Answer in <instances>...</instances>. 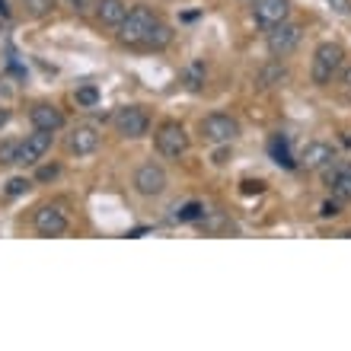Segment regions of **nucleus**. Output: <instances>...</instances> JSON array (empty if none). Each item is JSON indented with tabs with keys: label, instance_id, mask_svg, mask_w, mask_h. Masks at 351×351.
Here are the masks:
<instances>
[{
	"label": "nucleus",
	"instance_id": "obj_16",
	"mask_svg": "<svg viewBox=\"0 0 351 351\" xmlns=\"http://www.w3.org/2000/svg\"><path fill=\"white\" fill-rule=\"evenodd\" d=\"M204 80H208V67H204V61H192V64H185V71H182V86L185 90L202 93Z\"/></svg>",
	"mask_w": 351,
	"mask_h": 351
},
{
	"label": "nucleus",
	"instance_id": "obj_32",
	"mask_svg": "<svg viewBox=\"0 0 351 351\" xmlns=\"http://www.w3.org/2000/svg\"><path fill=\"white\" fill-rule=\"evenodd\" d=\"M342 144H345V147H351V131H345V138H342Z\"/></svg>",
	"mask_w": 351,
	"mask_h": 351
},
{
	"label": "nucleus",
	"instance_id": "obj_13",
	"mask_svg": "<svg viewBox=\"0 0 351 351\" xmlns=\"http://www.w3.org/2000/svg\"><path fill=\"white\" fill-rule=\"evenodd\" d=\"M29 121H32V128L51 131V134L64 128V115H61V109L51 106V102H36V106L29 109Z\"/></svg>",
	"mask_w": 351,
	"mask_h": 351
},
{
	"label": "nucleus",
	"instance_id": "obj_14",
	"mask_svg": "<svg viewBox=\"0 0 351 351\" xmlns=\"http://www.w3.org/2000/svg\"><path fill=\"white\" fill-rule=\"evenodd\" d=\"M125 16H128V3L125 0H96V19L106 29H119Z\"/></svg>",
	"mask_w": 351,
	"mask_h": 351
},
{
	"label": "nucleus",
	"instance_id": "obj_7",
	"mask_svg": "<svg viewBox=\"0 0 351 351\" xmlns=\"http://www.w3.org/2000/svg\"><path fill=\"white\" fill-rule=\"evenodd\" d=\"M51 141H55V134L51 131H32V134H26V141H19L16 144V167H36V163H42L45 160V154L51 150Z\"/></svg>",
	"mask_w": 351,
	"mask_h": 351
},
{
	"label": "nucleus",
	"instance_id": "obj_29",
	"mask_svg": "<svg viewBox=\"0 0 351 351\" xmlns=\"http://www.w3.org/2000/svg\"><path fill=\"white\" fill-rule=\"evenodd\" d=\"M342 86H345V90H348V93H351V64H348V67H345V71H342Z\"/></svg>",
	"mask_w": 351,
	"mask_h": 351
},
{
	"label": "nucleus",
	"instance_id": "obj_28",
	"mask_svg": "<svg viewBox=\"0 0 351 351\" xmlns=\"http://www.w3.org/2000/svg\"><path fill=\"white\" fill-rule=\"evenodd\" d=\"M58 173H61V169H58L55 163H51V167H42L38 169V182H48V179H55Z\"/></svg>",
	"mask_w": 351,
	"mask_h": 351
},
{
	"label": "nucleus",
	"instance_id": "obj_2",
	"mask_svg": "<svg viewBox=\"0 0 351 351\" xmlns=\"http://www.w3.org/2000/svg\"><path fill=\"white\" fill-rule=\"evenodd\" d=\"M157 23H160V16L154 10H147V7L128 10V16L121 19V26H119V42L121 45H131V48L144 45V38L150 36V29L157 26Z\"/></svg>",
	"mask_w": 351,
	"mask_h": 351
},
{
	"label": "nucleus",
	"instance_id": "obj_31",
	"mask_svg": "<svg viewBox=\"0 0 351 351\" xmlns=\"http://www.w3.org/2000/svg\"><path fill=\"white\" fill-rule=\"evenodd\" d=\"M7 121H10V109H3V106H0V128H3Z\"/></svg>",
	"mask_w": 351,
	"mask_h": 351
},
{
	"label": "nucleus",
	"instance_id": "obj_21",
	"mask_svg": "<svg viewBox=\"0 0 351 351\" xmlns=\"http://www.w3.org/2000/svg\"><path fill=\"white\" fill-rule=\"evenodd\" d=\"M74 99H77V106H84V109H96V106H99V90L93 84H84L74 90Z\"/></svg>",
	"mask_w": 351,
	"mask_h": 351
},
{
	"label": "nucleus",
	"instance_id": "obj_1",
	"mask_svg": "<svg viewBox=\"0 0 351 351\" xmlns=\"http://www.w3.org/2000/svg\"><path fill=\"white\" fill-rule=\"evenodd\" d=\"M345 64V48L339 42H319L313 51V64H310V77L316 86H329L335 80V74Z\"/></svg>",
	"mask_w": 351,
	"mask_h": 351
},
{
	"label": "nucleus",
	"instance_id": "obj_25",
	"mask_svg": "<svg viewBox=\"0 0 351 351\" xmlns=\"http://www.w3.org/2000/svg\"><path fill=\"white\" fill-rule=\"evenodd\" d=\"M326 3H329V10L339 13V16H351V0H326Z\"/></svg>",
	"mask_w": 351,
	"mask_h": 351
},
{
	"label": "nucleus",
	"instance_id": "obj_27",
	"mask_svg": "<svg viewBox=\"0 0 351 351\" xmlns=\"http://www.w3.org/2000/svg\"><path fill=\"white\" fill-rule=\"evenodd\" d=\"M342 211V202H339V198H332V202H323V217H335V214Z\"/></svg>",
	"mask_w": 351,
	"mask_h": 351
},
{
	"label": "nucleus",
	"instance_id": "obj_6",
	"mask_svg": "<svg viewBox=\"0 0 351 351\" xmlns=\"http://www.w3.org/2000/svg\"><path fill=\"white\" fill-rule=\"evenodd\" d=\"M112 125H115V131H119L121 138L138 141L150 131V115L141 109V106H121V109L112 115Z\"/></svg>",
	"mask_w": 351,
	"mask_h": 351
},
{
	"label": "nucleus",
	"instance_id": "obj_8",
	"mask_svg": "<svg viewBox=\"0 0 351 351\" xmlns=\"http://www.w3.org/2000/svg\"><path fill=\"white\" fill-rule=\"evenodd\" d=\"M167 169L160 167V163H141L134 169V192L144 195V198H157V195L167 192Z\"/></svg>",
	"mask_w": 351,
	"mask_h": 351
},
{
	"label": "nucleus",
	"instance_id": "obj_10",
	"mask_svg": "<svg viewBox=\"0 0 351 351\" xmlns=\"http://www.w3.org/2000/svg\"><path fill=\"white\" fill-rule=\"evenodd\" d=\"M36 233L38 237H64L71 221H67V214L58 208V204H45V208H38L36 211Z\"/></svg>",
	"mask_w": 351,
	"mask_h": 351
},
{
	"label": "nucleus",
	"instance_id": "obj_17",
	"mask_svg": "<svg viewBox=\"0 0 351 351\" xmlns=\"http://www.w3.org/2000/svg\"><path fill=\"white\" fill-rule=\"evenodd\" d=\"M332 198L339 202H351V160H342V173L335 176V182L329 185Z\"/></svg>",
	"mask_w": 351,
	"mask_h": 351
},
{
	"label": "nucleus",
	"instance_id": "obj_23",
	"mask_svg": "<svg viewBox=\"0 0 351 351\" xmlns=\"http://www.w3.org/2000/svg\"><path fill=\"white\" fill-rule=\"evenodd\" d=\"M26 189H29V179H23V176H16V179H10V182H7V195H10V198L23 195Z\"/></svg>",
	"mask_w": 351,
	"mask_h": 351
},
{
	"label": "nucleus",
	"instance_id": "obj_22",
	"mask_svg": "<svg viewBox=\"0 0 351 351\" xmlns=\"http://www.w3.org/2000/svg\"><path fill=\"white\" fill-rule=\"evenodd\" d=\"M23 7H26L29 16L42 19V16H48V13L58 7V0H23Z\"/></svg>",
	"mask_w": 351,
	"mask_h": 351
},
{
	"label": "nucleus",
	"instance_id": "obj_26",
	"mask_svg": "<svg viewBox=\"0 0 351 351\" xmlns=\"http://www.w3.org/2000/svg\"><path fill=\"white\" fill-rule=\"evenodd\" d=\"M16 160V144L10 141V144H0V163H13Z\"/></svg>",
	"mask_w": 351,
	"mask_h": 351
},
{
	"label": "nucleus",
	"instance_id": "obj_19",
	"mask_svg": "<svg viewBox=\"0 0 351 351\" xmlns=\"http://www.w3.org/2000/svg\"><path fill=\"white\" fill-rule=\"evenodd\" d=\"M173 221H179V223H198V221H204V204L202 202H185L182 208H176V211H173Z\"/></svg>",
	"mask_w": 351,
	"mask_h": 351
},
{
	"label": "nucleus",
	"instance_id": "obj_12",
	"mask_svg": "<svg viewBox=\"0 0 351 351\" xmlns=\"http://www.w3.org/2000/svg\"><path fill=\"white\" fill-rule=\"evenodd\" d=\"M329 160H335L332 144H326V141H313V144H306V147L300 150L297 167H300V169H310V173H319V169H323Z\"/></svg>",
	"mask_w": 351,
	"mask_h": 351
},
{
	"label": "nucleus",
	"instance_id": "obj_11",
	"mask_svg": "<svg viewBox=\"0 0 351 351\" xmlns=\"http://www.w3.org/2000/svg\"><path fill=\"white\" fill-rule=\"evenodd\" d=\"M102 144V134L96 125H77L71 134H67V150L74 154V157H90L96 154Z\"/></svg>",
	"mask_w": 351,
	"mask_h": 351
},
{
	"label": "nucleus",
	"instance_id": "obj_20",
	"mask_svg": "<svg viewBox=\"0 0 351 351\" xmlns=\"http://www.w3.org/2000/svg\"><path fill=\"white\" fill-rule=\"evenodd\" d=\"M268 147H271V157H275L278 167H287V169L297 167V160L291 157V150H287V138H285V134H275Z\"/></svg>",
	"mask_w": 351,
	"mask_h": 351
},
{
	"label": "nucleus",
	"instance_id": "obj_5",
	"mask_svg": "<svg viewBox=\"0 0 351 351\" xmlns=\"http://www.w3.org/2000/svg\"><path fill=\"white\" fill-rule=\"evenodd\" d=\"M198 131H202V138L208 144L223 147V144H233V141L240 138V121L233 119V115H227V112H211V115L202 119Z\"/></svg>",
	"mask_w": 351,
	"mask_h": 351
},
{
	"label": "nucleus",
	"instance_id": "obj_24",
	"mask_svg": "<svg viewBox=\"0 0 351 351\" xmlns=\"http://www.w3.org/2000/svg\"><path fill=\"white\" fill-rule=\"evenodd\" d=\"M240 192L243 195H262V192H265V182H262V179H246Z\"/></svg>",
	"mask_w": 351,
	"mask_h": 351
},
{
	"label": "nucleus",
	"instance_id": "obj_18",
	"mask_svg": "<svg viewBox=\"0 0 351 351\" xmlns=\"http://www.w3.org/2000/svg\"><path fill=\"white\" fill-rule=\"evenodd\" d=\"M173 42V29L167 23H157V26L150 29V36L144 38V48H154V51H163V48Z\"/></svg>",
	"mask_w": 351,
	"mask_h": 351
},
{
	"label": "nucleus",
	"instance_id": "obj_4",
	"mask_svg": "<svg viewBox=\"0 0 351 351\" xmlns=\"http://www.w3.org/2000/svg\"><path fill=\"white\" fill-rule=\"evenodd\" d=\"M300 38H304V26H297L291 19H285L281 26L265 29V48L271 58H287L300 48Z\"/></svg>",
	"mask_w": 351,
	"mask_h": 351
},
{
	"label": "nucleus",
	"instance_id": "obj_30",
	"mask_svg": "<svg viewBox=\"0 0 351 351\" xmlns=\"http://www.w3.org/2000/svg\"><path fill=\"white\" fill-rule=\"evenodd\" d=\"M0 19H10V7H7V0H0Z\"/></svg>",
	"mask_w": 351,
	"mask_h": 351
},
{
	"label": "nucleus",
	"instance_id": "obj_9",
	"mask_svg": "<svg viewBox=\"0 0 351 351\" xmlns=\"http://www.w3.org/2000/svg\"><path fill=\"white\" fill-rule=\"evenodd\" d=\"M252 19H256V26L259 29L281 26L285 19H291V0H256Z\"/></svg>",
	"mask_w": 351,
	"mask_h": 351
},
{
	"label": "nucleus",
	"instance_id": "obj_15",
	"mask_svg": "<svg viewBox=\"0 0 351 351\" xmlns=\"http://www.w3.org/2000/svg\"><path fill=\"white\" fill-rule=\"evenodd\" d=\"M285 80H287V71H285V64H281V58H278V61H271V64H265L259 71L256 86H259V90H271V86L285 84Z\"/></svg>",
	"mask_w": 351,
	"mask_h": 351
},
{
	"label": "nucleus",
	"instance_id": "obj_3",
	"mask_svg": "<svg viewBox=\"0 0 351 351\" xmlns=\"http://www.w3.org/2000/svg\"><path fill=\"white\" fill-rule=\"evenodd\" d=\"M154 147H157L160 157H167V160L185 157L189 154V131L173 119L160 121V128L154 131Z\"/></svg>",
	"mask_w": 351,
	"mask_h": 351
}]
</instances>
